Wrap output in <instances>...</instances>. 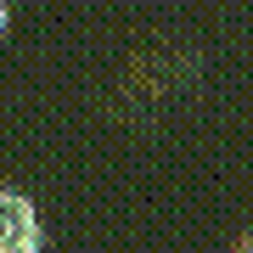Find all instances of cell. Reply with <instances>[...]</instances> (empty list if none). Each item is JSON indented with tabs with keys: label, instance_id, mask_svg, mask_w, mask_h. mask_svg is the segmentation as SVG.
Returning <instances> with one entry per match:
<instances>
[{
	"label": "cell",
	"instance_id": "1",
	"mask_svg": "<svg viewBox=\"0 0 253 253\" xmlns=\"http://www.w3.org/2000/svg\"><path fill=\"white\" fill-rule=\"evenodd\" d=\"M45 248V225H40V208L23 191L0 186V253H40Z\"/></svg>",
	"mask_w": 253,
	"mask_h": 253
},
{
	"label": "cell",
	"instance_id": "2",
	"mask_svg": "<svg viewBox=\"0 0 253 253\" xmlns=\"http://www.w3.org/2000/svg\"><path fill=\"white\" fill-rule=\"evenodd\" d=\"M6 23H11V17H6V0H0V40H6Z\"/></svg>",
	"mask_w": 253,
	"mask_h": 253
},
{
	"label": "cell",
	"instance_id": "3",
	"mask_svg": "<svg viewBox=\"0 0 253 253\" xmlns=\"http://www.w3.org/2000/svg\"><path fill=\"white\" fill-rule=\"evenodd\" d=\"M236 253H253V236H248V242H242V248H236Z\"/></svg>",
	"mask_w": 253,
	"mask_h": 253
}]
</instances>
